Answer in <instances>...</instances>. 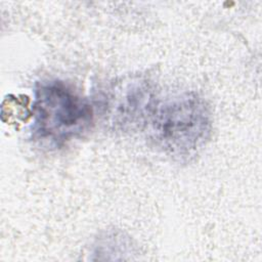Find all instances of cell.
Wrapping results in <instances>:
<instances>
[{"label": "cell", "instance_id": "obj_1", "mask_svg": "<svg viewBox=\"0 0 262 262\" xmlns=\"http://www.w3.org/2000/svg\"><path fill=\"white\" fill-rule=\"evenodd\" d=\"M147 124L159 148L176 160L187 161L209 140L212 117L207 102L190 92L157 102Z\"/></svg>", "mask_w": 262, "mask_h": 262}, {"label": "cell", "instance_id": "obj_2", "mask_svg": "<svg viewBox=\"0 0 262 262\" xmlns=\"http://www.w3.org/2000/svg\"><path fill=\"white\" fill-rule=\"evenodd\" d=\"M32 136L42 146L56 148L90 129V103L62 81L39 83L33 102Z\"/></svg>", "mask_w": 262, "mask_h": 262}, {"label": "cell", "instance_id": "obj_3", "mask_svg": "<svg viewBox=\"0 0 262 262\" xmlns=\"http://www.w3.org/2000/svg\"><path fill=\"white\" fill-rule=\"evenodd\" d=\"M115 122L124 127L138 126L147 122L157 101L151 86L146 81H134L124 86L123 92L117 94Z\"/></svg>", "mask_w": 262, "mask_h": 262}]
</instances>
